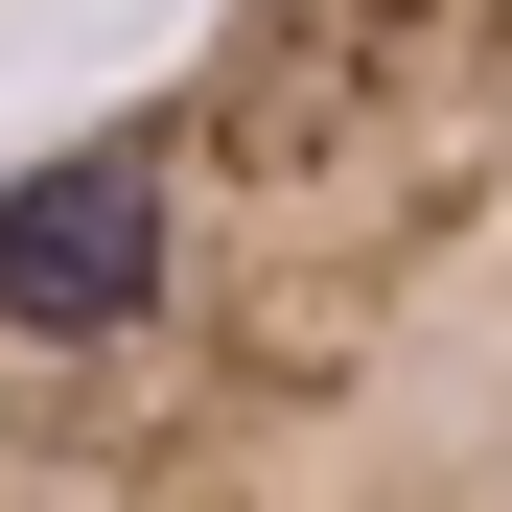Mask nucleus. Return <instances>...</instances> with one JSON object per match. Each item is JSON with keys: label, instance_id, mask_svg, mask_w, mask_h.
Wrapping results in <instances>:
<instances>
[{"label": "nucleus", "instance_id": "nucleus-1", "mask_svg": "<svg viewBox=\"0 0 512 512\" xmlns=\"http://www.w3.org/2000/svg\"><path fill=\"white\" fill-rule=\"evenodd\" d=\"M512 489V0H187L0 187V512Z\"/></svg>", "mask_w": 512, "mask_h": 512}]
</instances>
